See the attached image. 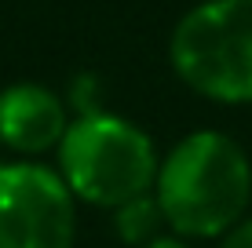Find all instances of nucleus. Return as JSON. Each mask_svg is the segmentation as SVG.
I'll list each match as a JSON object with an SVG mask.
<instances>
[{"mask_svg": "<svg viewBox=\"0 0 252 248\" xmlns=\"http://www.w3.org/2000/svg\"><path fill=\"white\" fill-rule=\"evenodd\" d=\"M154 197L179 237H227L252 201V165L230 135L194 132L161 161Z\"/></svg>", "mask_w": 252, "mask_h": 248, "instance_id": "nucleus-1", "label": "nucleus"}, {"mask_svg": "<svg viewBox=\"0 0 252 248\" xmlns=\"http://www.w3.org/2000/svg\"><path fill=\"white\" fill-rule=\"evenodd\" d=\"M158 150L150 135L125 117L84 113L59 142V175L77 201L121 208L158 186Z\"/></svg>", "mask_w": 252, "mask_h": 248, "instance_id": "nucleus-2", "label": "nucleus"}, {"mask_svg": "<svg viewBox=\"0 0 252 248\" xmlns=\"http://www.w3.org/2000/svg\"><path fill=\"white\" fill-rule=\"evenodd\" d=\"M172 70L212 102H252V0H201L176 22Z\"/></svg>", "mask_w": 252, "mask_h": 248, "instance_id": "nucleus-3", "label": "nucleus"}, {"mask_svg": "<svg viewBox=\"0 0 252 248\" xmlns=\"http://www.w3.org/2000/svg\"><path fill=\"white\" fill-rule=\"evenodd\" d=\"M77 197L55 168L0 165V248H73Z\"/></svg>", "mask_w": 252, "mask_h": 248, "instance_id": "nucleus-4", "label": "nucleus"}, {"mask_svg": "<svg viewBox=\"0 0 252 248\" xmlns=\"http://www.w3.org/2000/svg\"><path fill=\"white\" fill-rule=\"evenodd\" d=\"M66 110L44 84H11L0 91V142L15 153H48L66 135Z\"/></svg>", "mask_w": 252, "mask_h": 248, "instance_id": "nucleus-5", "label": "nucleus"}, {"mask_svg": "<svg viewBox=\"0 0 252 248\" xmlns=\"http://www.w3.org/2000/svg\"><path fill=\"white\" fill-rule=\"evenodd\" d=\"M117 216H114V223H117V234H121V241H128V245H146V241H154V230H158V223H164V216H161V204L158 197H135V201H128V204H121V208H114Z\"/></svg>", "mask_w": 252, "mask_h": 248, "instance_id": "nucleus-6", "label": "nucleus"}, {"mask_svg": "<svg viewBox=\"0 0 252 248\" xmlns=\"http://www.w3.org/2000/svg\"><path fill=\"white\" fill-rule=\"evenodd\" d=\"M220 248H252V219H241V223L223 237Z\"/></svg>", "mask_w": 252, "mask_h": 248, "instance_id": "nucleus-7", "label": "nucleus"}, {"mask_svg": "<svg viewBox=\"0 0 252 248\" xmlns=\"http://www.w3.org/2000/svg\"><path fill=\"white\" fill-rule=\"evenodd\" d=\"M143 248H190V245H183L179 237H154V241H146Z\"/></svg>", "mask_w": 252, "mask_h": 248, "instance_id": "nucleus-8", "label": "nucleus"}]
</instances>
